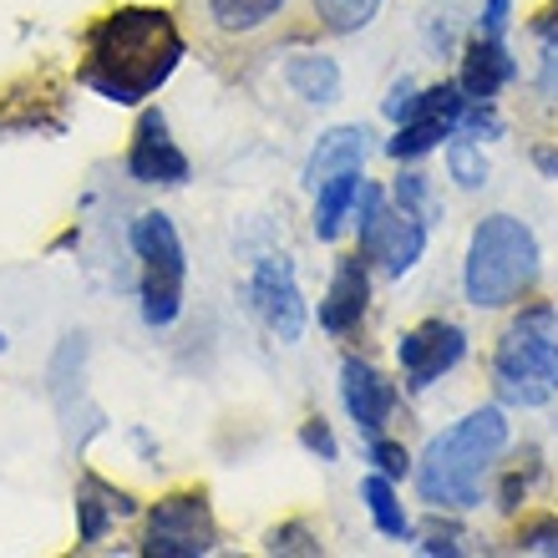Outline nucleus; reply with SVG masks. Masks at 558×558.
<instances>
[{
  "mask_svg": "<svg viewBox=\"0 0 558 558\" xmlns=\"http://www.w3.org/2000/svg\"><path fill=\"white\" fill-rule=\"evenodd\" d=\"M183 57H189V41H183L173 11L118 5L82 31V72L76 76L102 102L143 107L153 92L168 87V76L183 66Z\"/></svg>",
  "mask_w": 558,
  "mask_h": 558,
  "instance_id": "obj_1",
  "label": "nucleus"
},
{
  "mask_svg": "<svg viewBox=\"0 0 558 558\" xmlns=\"http://www.w3.org/2000/svg\"><path fill=\"white\" fill-rule=\"evenodd\" d=\"M502 452H508V416L498 407H483L426 441V452L416 457V493L432 508L468 513L483 502V477Z\"/></svg>",
  "mask_w": 558,
  "mask_h": 558,
  "instance_id": "obj_2",
  "label": "nucleus"
},
{
  "mask_svg": "<svg viewBox=\"0 0 558 558\" xmlns=\"http://www.w3.org/2000/svg\"><path fill=\"white\" fill-rule=\"evenodd\" d=\"M538 279V239L513 214H487L468 239V265H462V294L477 310H502L523 300Z\"/></svg>",
  "mask_w": 558,
  "mask_h": 558,
  "instance_id": "obj_3",
  "label": "nucleus"
},
{
  "mask_svg": "<svg viewBox=\"0 0 558 558\" xmlns=\"http://www.w3.org/2000/svg\"><path fill=\"white\" fill-rule=\"evenodd\" d=\"M133 254L143 265L137 279V294H143V320L153 330H168V325L183 315V290H189V254H183V239H178L173 219L162 208H147L133 219Z\"/></svg>",
  "mask_w": 558,
  "mask_h": 558,
  "instance_id": "obj_4",
  "label": "nucleus"
},
{
  "mask_svg": "<svg viewBox=\"0 0 558 558\" xmlns=\"http://www.w3.org/2000/svg\"><path fill=\"white\" fill-rule=\"evenodd\" d=\"M493 386L508 407H548L558 397V336L513 320L493 351Z\"/></svg>",
  "mask_w": 558,
  "mask_h": 558,
  "instance_id": "obj_5",
  "label": "nucleus"
},
{
  "mask_svg": "<svg viewBox=\"0 0 558 558\" xmlns=\"http://www.w3.org/2000/svg\"><path fill=\"white\" fill-rule=\"evenodd\" d=\"M294 0H193V26L198 41L214 57H250L265 41H275V31L284 26Z\"/></svg>",
  "mask_w": 558,
  "mask_h": 558,
  "instance_id": "obj_6",
  "label": "nucleus"
},
{
  "mask_svg": "<svg viewBox=\"0 0 558 558\" xmlns=\"http://www.w3.org/2000/svg\"><path fill=\"white\" fill-rule=\"evenodd\" d=\"M214 548H219V523H214L204 487L168 493V498H158L147 508V523H143L147 558H204Z\"/></svg>",
  "mask_w": 558,
  "mask_h": 558,
  "instance_id": "obj_7",
  "label": "nucleus"
},
{
  "mask_svg": "<svg viewBox=\"0 0 558 558\" xmlns=\"http://www.w3.org/2000/svg\"><path fill=\"white\" fill-rule=\"evenodd\" d=\"M250 300H254L259 320H265V330L275 340L294 345V340L305 336L310 310H305V294H300V279H294V265L284 259V254H265V259L254 265Z\"/></svg>",
  "mask_w": 558,
  "mask_h": 558,
  "instance_id": "obj_8",
  "label": "nucleus"
},
{
  "mask_svg": "<svg viewBox=\"0 0 558 558\" xmlns=\"http://www.w3.org/2000/svg\"><path fill=\"white\" fill-rule=\"evenodd\" d=\"M462 107H468V92L457 87V82H437V87H426L416 97V112L407 122H397V137L386 143V158L397 162H416L426 158L441 137L457 133V122H462Z\"/></svg>",
  "mask_w": 558,
  "mask_h": 558,
  "instance_id": "obj_9",
  "label": "nucleus"
},
{
  "mask_svg": "<svg viewBox=\"0 0 558 558\" xmlns=\"http://www.w3.org/2000/svg\"><path fill=\"white\" fill-rule=\"evenodd\" d=\"M462 355H468V330L452 320H422L416 330H407V336L397 340V361H401L407 391H426L432 381H441Z\"/></svg>",
  "mask_w": 558,
  "mask_h": 558,
  "instance_id": "obj_10",
  "label": "nucleus"
},
{
  "mask_svg": "<svg viewBox=\"0 0 558 558\" xmlns=\"http://www.w3.org/2000/svg\"><path fill=\"white\" fill-rule=\"evenodd\" d=\"M189 153L173 143L168 133V118L158 107H143L137 118V133H133V147H128V178L133 183H158V189H178L189 183Z\"/></svg>",
  "mask_w": 558,
  "mask_h": 558,
  "instance_id": "obj_11",
  "label": "nucleus"
},
{
  "mask_svg": "<svg viewBox=\"0 0 558 558\" xmlns=\"http://www.w3.org/2000/svg\"><path fill=\"white\" fill-rule=\"evenodd\" d=\"M340 401H345V416L355 422V432H366V441H371V437H381L391 412H397V386L386 381L371 361H355L351 355L340 366Z\"/></svg>",
  "mask_w": 558,
  "mask_h": 558,
  "instance_id": "obj_12",
  "label": "nucleus"
},
{
  "mask_svg": "<svg viewBox=\"0 0 558 558\" xmlns=\"http://www.w3.org/2000/svg\"><path fill=\"white\" fill-rule=\"evenodd\" d=\"M366 305H371V259L355 250L330 275V290L320 300V330L325 336H351L355 325L366 320Z\"/></svg>",
  "mask_w": 558,
  "mask_h": 558,
  "instance_id": "obj_13",
  "label": "nucleus"
},
{
  "mask_svg": "<svg viewBox=\"0 0 558 558\" xmlns=\"http://www.w3.org/2000/svg\"><path fill=\"white\" fill-rule=\"evenodd\" d=\"M133 513H137L133 493L112 487L97 472L76 477V548H97L112 523H122V518H133Z\"/></svg>",
  "mask_w": 558,
  "mask_h": 558,
  "instance_id": "obj_14",
  "label": "nucleus"
},
{
  "mask_svg": "<svg viewBox=\"0 0 558 558\" xmlns=\"http://www.w3.org/2000/svg\"><path fill=\"white\" fill-rule=\"evenodd\" d=\"M518 76V61L508 57V41H487V36H472L468 51H462V76L457 87L468 92L472 102H498V92Z\"/></svg>",
  "mask_w": 558,
  "mask_h": 558,
  "instance_id": "obj_15",
  "label": "nucleus"
},
{
  "mask_svg": "<svg viewBox=\"0 0 558 558\" xmlns=\"http://www.w3.org/2000/svg\"><path fill=\"white\" fill-rule=\"evenodd\" d=\"M366 153H371L366 128H330V133H320V143H315V153H310V162H305V189L315 193L325 178L366 168Z\"/></svg>",
  "mask_w": 558,
  "mask_h": 558,
  "instance_id": "obj_16",
  "label": "nucleus"
},
{
  "mask_svg": "<svg viewBox=\"0 0 558 558\" xmlns=\"http://www.w3.org/2000/svg\"><path fill=\"white\" fill-rule=\"evenodd\" d=\"M426 234H432V223H422L416 214L397 208V214H391V223H386L381 250H376V259H371V265H381V275H386V279L412 275L416 259L426 254Z\"/></svg>",
  "mask_w": 558,
  "mask_h": 558,
  "instance_id": "obj_17",
  "label": "nucleus"
},
{
  "mask_svg": "<svg viewBox=\"0 0 558 558\" xmlns=\"http://www.w3.org/2000/svg\"><path fill=\"white\" fill-rule=\"evenodd\" d=\"M284 82H290V92L310 107H330L340 97V66H336V57H320V51H294V57H284Z\"/></svg>",
  "mask_w": 558,
  "mask_h": 558,
  "instance_id": "obj_18",
  "label": "nucleus"
},
{
  "mask_svg": "<svg viewBox=\"0 0 558 558\" xmlns=\"http://www.w3.org/2000/svg\"><path fill=\"white\" fill-rule=\"evenodd\" d=\"M361 168L355 173H336V178H325L320 189H315V239L320 244H330V239L345 229V219L355 214V193H361Z\"/></svg>",
  "mask_w": 558,
  "mask_h": 558,
  "instance_id": "obj_19",
  "label": "nucleus"
},
{
  "mask_svg": "<svg viewBox=\"0 0 558 558\" xmlns=\"http://www.w3.org/2000/svg\"><path fill=\"white\" fill-rule=\"evenodd\" d=\"M361 498H366V508H371V523L386 533V538H412V518H407V508H401V498H397V483L391 477H381V472H371L366 483H361Z\"/></svg>",
  "mask_w": 558,
  "mask_h": 558,
  "instance_id": "obj_20",
  "label": "nucleus"
},
{
  "mask_svg": "<svg viewBox=\"0 0 558 558\" xmlns=\"http://www.w3.org/2000/svg\"><path fill=\"white\" fill-rule=\"evenodd\" d=\"M315 5V21H320L330 36H355V31H366L381 11V0H310Z\"/></svg>",
  "mask_w": 558,
  "mask_h": 558,
  "instance_id": "obj_21",
  "label": "nucleus"
},
{
  "mask_svg": "<svg viewBox=\"0 0 558 558\" xmlns=\"http://www.w3.org/2000/svg\"><path fill=\"white\" fill-rule=\"evenodd\" d=\"M391 204L407 208V214H416L422 223H437L441 219V204H437V193H432V178L416 173V168H407V173L391 183Z\"/></svg>",
  "mask_w": 558,
  "mask_h": 558,
  "instance_id": "obj_22",
  "label": "nucleus"
},
{
  "mask_svg": "<svg viewBox=\"0 0 558 558\" xmlns=\"http://www.w3.org/2000/svg\"><path fill=\"white\" fill-rule=\"evenodd\" d=\"M447 173L457 178V189H483V183H487L483 143H472L468 133H452V137H447Z\"/></svg>",
  "mask_w": 558,
  "mask_h": 558,
  "instance_id": "obj_23",
  "label": "nucleus"
},
{
  "mask_svg": "<svg viewBox=\"0 0 558 558\" xmlns=\"http://www.w3.org/2000/svg\"><path fill=\"white\" fill-rule=\"evenodd\" d=\"M269 554H305V558H320V538L310 523H284V529H269L265 538Z\"/></svg>",
  "mask_w": 558,
  "mask_h": 558,
  "instance_id": "obj_24",
  "label": "nucleus"
},
{
  "mask_svg": "<svg viewBox=\"0 0 558 558\" xmlns=\"http://www.w3.org/2000/svg\"><path fill=\"white\" fill-rule=\"evenodd\" d=\"M366 457L376 462V472H381V477H391V483H401V477L412 472V457H407V447H401V441H391L386 432H381V437H371Z\"/></svg>",
  "mask_w": 558,
  "mask_h": 558,
  "instance_id": "obj_25",
  "label": "nucleus"
},
{
  "mask_svg": "<svg viewBox=\"0 0 558 558\" xmlns=\"http://www.w3.org/2000/svg\"><path fill=\"white\" fill-rule=\"evenodd\" d=\"M508 21H513V0H483V15H477V31H472V36L508 41Z\"/></svg>",
  "mask_w": 558,
  "mask_h": 558,
  "instance_id": "obj_26",
  "label": "nucleus"
},
{
  "mask_svg": "<svg viewBox=\"0 0 558 558\" xmlns=\"http://www.w3.org/2000/svg\"><path fill=\"white\" fill-rule=\"evenodd\" d=\"M416 97H422V87H416L412 76H401V82H391V92H386V102H381V112L391 122H407L416 112Z\"/></svg>",
  "mask_w": 558,
  "mask_h": 558,
  "instance_id": "obj_27",
  "label": "nucleus"
},
{
  "mask_svg": "<svg viewBox=\"0 0 558 558\" xmlns=\"http://www.w3.org/2000/svg\"><path fill=\"white\" fill-rule=\"evenodd\" d=\"M300 447H305V452H315V457H320V462H336V457H340L336 437H330V426H325L320 416H315V422H305V426H300Z\"/></svg>",
  "mask_w": 558,
  "mask_h": 558,
  "instance_id": "obj_28",
  "label": "nucleus"
},
{
  "mask_svg": "<svg viewBox=\"0 0 558 558\" xmlns=\"http://www.w3.org/2000/svg\"><path fill=\"white\" fill-rule=\"evenodd\" d=\"M518 544L529 548V554H558V523H533V529H523Z\"/></svg>",
  "mask_w": 558,
  "mask_h": 558,
  "instance_id": "obj_29",
  "label": "nucleus"
},
{
  "mask_svg": "<svg viewBox=\"0 0 558 558\" xmlns=\"http://www.w3.org/2000/svg\"><path fill=\"white\" fill-rule=\"evenodd\" d=\"M538 92L548 102H558V41H544V61H538Z\"/></svg>",
  "mask_w": 558,
  "mask_h": 558,
  "instance_id": "obj_30",
  "label": "nucleus"
},
{
  "mask_svg": "<svg viewBox=\"0 0 558 558\" xmlns=\"http://www.w3.org/2000/svg\"><path fill=\"white\" fill-rule=\"evenodd\" d=\"M422 554H462V544H457V533H426V544H416Z\"/></svg>",
  "mask_w": 558,
  "mask_h": 558,
  "instance_id": "obj_31",
  "label": "nucleus"
},
{
  "mask_svg": "<svg viewBox=\"0 0 558 558\" xmlns=\"http://www.w3.org/2000/svg\"><path fill=\"white\" fill-rule=\"evenodd\" d=\"M533 162H538V173L558 178V147H533Z\"/></svg>",
  "mask_w": 558,
  "mask_h": 558,
  "instance_id": "obj_32",
  "label": "nucleus"
},
{
  "mask_svg": "<svg viewBox=\"0 0 558 558\" xmlns=\"http://www.w3.org/2000/svg\"><path fill=\"white\" fill-rule=\"evenodd\" d=\"M533 31H538V36H544V41H558V11H548L544 21H538V26H533Z\"/></svg>",
  "mask_w": 558,
  "mask_h": 558,
  "instance_id": "obj_33",
  "label": "nucleus"
},
{
  "mask_svg": "<svg viewBox=\"0 0 558 558\" xmlns=\"http://www.w3.org/2000/svg\"><path fill=\"white\" fill-rule=\"evenodd\" d=\"M0 355H5V330H0Z\"/></svg>",
  "mask_w": 558,
  "mask_h": 558,
  "instance_id": "obj_34",
  "label": "nucleus"
}]
</instances>
